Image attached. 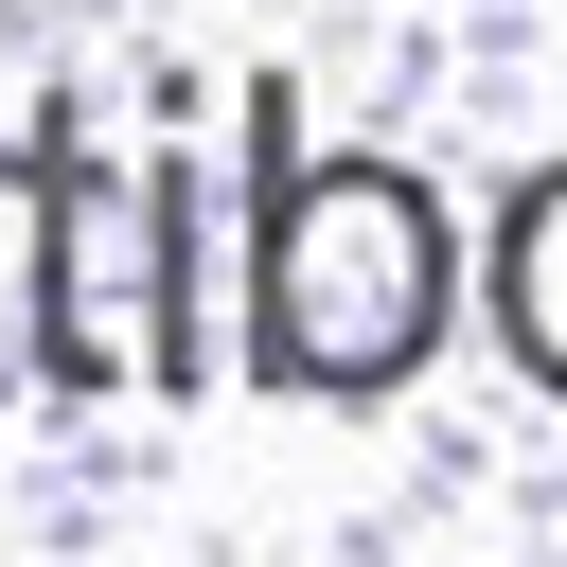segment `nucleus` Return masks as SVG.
<instances>
[{"label":"nucleus","instance_id":"nucleus-1","mask_svg":"<svg viewBox=\"0 0 567 567\" xmlns=\"http://www.w3.org/2000/svg\"><path fill=\"white\" fill-rule=\"evenodd\" d=\"M461 319V213L372 159V142H301L284 89H248V248H230V354L248 390L301 408H390Z\"/></svg>","mask_w":567,"mask_h":567},{"label":"nucleus","instance_id":"nucleus-2","mask_svg":"<svg viewBox=\"0 0 567 567\" xmlns=\"http://www.w3.org/2000/svg\"><path fill=\"white\" fill-rule=\"evenodd\" d=\"M18 195V390L35 408H195L213 390V195L177 142H89L71 106L0 142Z\"/></svg>","mask_w":567,"mask_h":567},{"label":"nucleus","instance_id":"nucleus-3","mask_svg":"<svg viewBox=\"0 0 567 567\" xmlns=\"http://www.w3.org/2000/svg\"><path fill=\"white\" fill-rule=\"evenodd\" d=\"M478 301H496L514 372H532V390H567V159H549V177H514V213H496V266H478Z\"/></svg>","mask_w":567,"mask_h":567}]
</instances>
